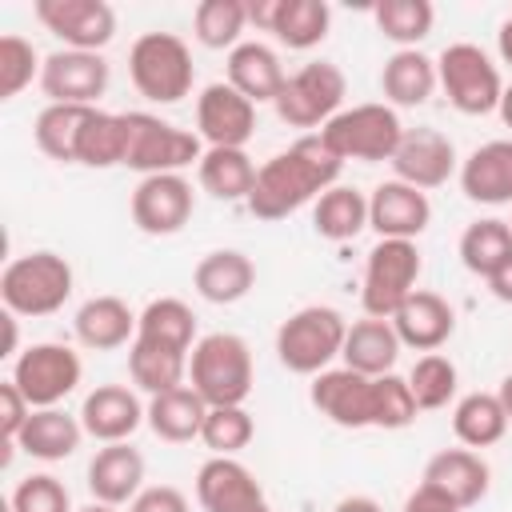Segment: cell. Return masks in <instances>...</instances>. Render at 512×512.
Masks as SVG:
<instances>
[{
    "label": "cell",
    "mask_w": 512,
    "mask_h": 512,
    "mask_svg": "<svg viewBox=\"0 0 512 512\" xmlns=\"http://www.w3.org/2000/svg\"><path fill=\"white\" fill-rule=\"evenodd\" d=\"M136 320L140 312H132L120 296H92L76 308V340L92 352H112V348H124L136 340Z\"/></svg>",
    "instance_id": "cell-26"
},
{
    "label": "cell",
    "mask_w": 512,
    "mask_h": 512,
    "mask_svg": "<svg viewBox=\"0 0 512 512\" xmlns=\"http://www.w3.org/2000/svg\"><path fill=\"white\" fill-rule=\"evenodd\" d=\"M204 416H208V404L196 396L192 384L168 388V392H160V396H148V428H152L160 440H168V444L200 440Z\"/></svg>",
    "instance_id": "cell-32"
},
{
    "label": "cell",
    "mask_w": 512,
    "mask_h": 512,
    "mask_svg": "<svg viewBox=\"0 0 512 512\" xmlns=\"http://www.w3.org/2000/svg\"><path fill=\"white\" fill-rule=\"evenodd\" d=\"M436 60L420 48H396L380 68V92L392 108H420L436 92Z\"/></svg>",
    "instance_id": "cell-30"
},
{
    "label": "cell",
    "mask_w": 512,
    "mask_h": 512,
    "mask_svg": "<svg viewBox=\"0 0 512 512\" xmlns=\"http://www.w3.org/2000/svg\"><path fill=\"white\" fill-rule=\"evenodd\" d=\"M196 500L204 512H272L260 480L236 456H212L200 464Z\"/></svg>",
    "instance_id": "cell-18"
},
{
    "label": "cell",
    "mask_w": 512,
    "mask_h": 512,
    "mask_svg": "<svg viewBox=\"0 0 512 512\" xmlns=\"http://www.w3.org/2000/svg\"><path fill=\"white\" fill-rule=\"evenodd\" d=\"M436 80L448 96V104L464 116H488L500 108V96H504V80H500V68L492 64V56L480 48V44H448L440 56H436Z\"/></svg>",
    "instance_id": "cell-7"
},
{
    "label": "cell",
    "mask_w": 512,
    "mask_h": 512,
    "mask_svg": "<svg viewBox=\"0 0 512 512\" xmlns=\"http://www.w3.org/2000/svg\"><path fill=\"white\" fill-rule=\"evenodd\" d=\"M452 432H456V440L464 444V448H488V444H496V440H504V432H508V412H504V404H500V396L496 392H468V396H460L456 400V408H452Z\"/></svg>",
    "instance_id": "cell-36"
},
{
    "label": "cell",
    "mask_w": 512,
    "mask_h": 512,
    "mask_svg": "<svg viewBox=\"0 0 512 512\" xmlns=\"http://www.w3.org/2000/svg\"><path fill=\"white\" fill-rule=\"evenodd\" d=\"M72 296V264L60 252H24L0 272V300L12 316H52Z\"/></svg>",
    "instance_id": "cell-3"
},
{
    "label": "cell",
    "mask_w": 512,
    "mask_h": 512,
    "mask_svg": "<svg viewBox=\"0 0 512 512\" xmlns=\"http://www.w3.org/2000/svg\"><path fill=\"white\" fill-rule=\"evenodd\" d=\"M16 320H20V316L4 312V356H20V352H16Z\"/></svg>",
    "instance_id": "cell-54"
},
{
    "label": "cell",
    "mask_w": 512,
    "mask_h": 512,
    "mask_svg": "<svg viewBox=\"0 0 512 512\" xmlns=\"http://www.w3.org/2000/svg\"><path fill=\"white\" fill-rule=\"evenodd\" d=\"M320 140L336 160L380 164L396 156L404 140V124L392 104H352V108H340L320 128Z\"/></svg>",
    "instance_id": "cell-6"
},
{
    "label": "cell",
    "mask_w": 512,
    "mask_h": 512,
    "mask_svg": "<svg viewBox=\"0 0 512 512\" xmlns=\"http://www.w3.org/2000/svg\"><path fill=\"white\" fill-rule=\"evenodd\" d=\"M76 416L84 424V436H92L100 444H124L140 424H148V408L124 384H100V388H92L84 396V404H80Z\"/></svg>",
    "instance_id": "cell-21"
},
{
    "label": "cell",
    "mask_w": 512,
    "mask_h": 512,
    "mask_svg": "<svg viewBox=\"0 0 512 512\" xmlns=\"http://www.w3.org/2000/svg\"><path fill=\"white\" fill-rule=\"evenodd\" d=\"M416 396L408 388V376H376V400H372V428H384V432H400L416 420Z\"/></svg>",
    "instance_id": "cell-46"
},
{
    "label": "cell",
    "mask_w": 512,
    "mask_h": 512,
    "mask_svg": "<svg viewBox=\"0 0 512 512\" xmlns=\"http://www.w3.org/2000/svg\"><path fill=\"white\" fill-rule=\"evenodd\" d=\"M420 268L424 264H420L416 240H376L364 260V288H360L364 316L392 320L400 304L416 292Z\"/></svg>",
    "instance_id": "cell-9"
},
{
    "label": "cell",
    "mask_w": 512,
    "mask_h": 512,
    "mask_svg": "<svg viewBox=\"0 0 512 512\" xmlns=\"http://www.w3.org/2000/svg\"><path fill=\"white\" fill-rule=\"evenodd\" d=\"M28 416H32V404L20 396V388H16L12 380H4V384H0V436H4V464H8V456H12V448H16V436L24 432Z\"/></svg>",
    "instance_id": "cell-48"
},
{
    "label": "cell",
    "mask_w": 512,
    "mask_h": 512,
    "mask_svg": "<svg viewBox=\"0 0 512 512\" xmlns=\"http://www.w3.org/2000/svg\"><path fill=\"white\" fill-rule=\"evenodd\" d=\"M508 228H512V220H508Z\"/></svg>",
    "instance_id": "cell-58"
},
{
    "label": "cell",
    "mask_w": 512,
    "mask_h": 512,
    "mask_svg": "<svg viewBox=\"0 0 512 512\" xmlns=\"http://www.w3.org/2000/svg\"><path fill=\"white\" fill-rule=\"evenodd\" d=\"M88 492L100 504H132L144 492V456L140 448L124 444H104L96 448V456L88 460Z\"/></svg>",
    "instance_id": "cell-23"
},
{
    "label": "cell",
    "mask_w": 512,
    "mask_h": 512,
    "mask_svg": "<svg viewBox=\"0 0 512 512\" xmlns=\"http://www.w3.org/2000/svg\"><path fill=\"white\" fill-rule=\"evenodd\" d=\"M288 72L280 64V56L260 44V40H240L232 52H228V84L248 96L252 104H272L284 88Z\"/></svg>",
    "instance_id": "cell-27"
},
{
    "label": "cell",
    "mask_w": 512,
    "mask_h": 512,
    "mask_svg": "<svg viewBox=\"0 0 512 512\" xmlns=\"http://www.w3.org/2000/svg\"><path fill=\"white\" fill-rule=\"evenodd\" d=\"M12 512H76L68 488L52 472H32L12 492Z\"/></svg>",
    "instance_id": "cell-47"
},
{
    "label": "cell",
    "mask_w": 512,
    "mask_h": 512,
    "mask_svg": "<svg viewBox=\"0 0 512 512\" xmlns=\"http://www.w3.org/2000/svg\"><path fill=\"white\" fill-rule=\"evenodd\" d=\"M188 384L208 408L244 404L252 392V348L236 332H208L188 356Z\"/></svg>",
    "instance_id": "cell-2"
},
{
    "label": "cell",
    "mask_w": 512,
    "mask_h": 512,
    "mask_svg": "<svg viewBox=\"0 0 512 512\" xmlns=\"http://www.w3.org/2000/svg\"><path fill=\"white\" fill-rule=\"evenodd\" d=\"M128 76L152 104H180L192 92L196 64L176 32H144L128 48Z\"/></svg>",
    "instance_id": "cell-5"
},
{
    "label": "cell",
    "mask_w": 512,
    "mask_h": 512,
    "mask_svg": "<svg viewBox=\"0 0 512 512\" xmlns=\"http://www.w3.org/2000/svg\"><path fill=\"white\" fill-rule=\"evenodd\" d=\"M80 376H84L80 356L68 344H52V340L24 348L8 372V380L20 388V396L32 408H60V400L76 392Z\"/></svg>",
    "instance_id": "cell-11"
},
{
    "label": "cell",
    "mask_w": 512,
    "mask_h": 512,
    "mask_svg": "<svg viewBox=\"0 0 512 512\" xmlns=\"http://www.w3.org/2000/svg\"><path fill=\"white\" fill-rule=\"evenodd\" d=\"M136 336L192 356V348H196V312L176 296H156V300L144 304V312L136 320Z\"/></svg>",
    "instance_id": "cell-38"
},
{
    "label": "cell",
    "mask_w": 512,
    "mask_h": 512,
    "mask_svg": "<svg viewBox=\"0 0 512 512\" xmlns=\"http://www.w3.org/2000/svg\"><path fill=\"white\" fill-rule=\"evenodd\" d=\"M248 24L272 32L292 52H308L328 36L332 8L324 0H248Z\"/></svg>",
    "instance_id": "cell-13"
},
{
    "label": "cell",
    "mask_w": 512,
    "mask_h": 512,
    "mask_svg": "<svg viewBox=\"0 0 512 512\" xmlns=\"http://www.w3.org/2000/svg\"><path fill=\"white\" fill-rule=\"evenodd\" d=\"M344 92H348L344 72H340L332 60H312V64L296 68V72L284 80V88H280V96L272 100V108H276V116H280L284 124H292V128H316V124L324 128V124L340 112Z\"/></svg>",
    "instance_id": "cell-10"
},
{
    "label": "cell",
    "mask_w": 512,
    "mask_h": 512,
    "mask_svg": "<svg viewBox=\"0 0 512 512\" xmlns=\"http://www.w3.org/2000/svg\"><path fill=\"white\" fill-rule=\"evenodd\" d=\"M196 172H200V188L212 192L216 200H248L260 168L244 148H204Z\"/></svg>",
    "instance_id": "cell-35"
},
{
    "label": "cell",
    "mask_w": 512,
    "mask_h": 512,
    "mask_svg": "<svg viewBox=\"0 0 512 512\" xmlns=\"http://www.w3.org/2000/svg\"><path fill=\"white\" fill-rule=\"evenodd\" d=\"M128 124V152H124V168L140 172V176H160V172H180L188 164H200L204 148H200V132L176 128L152 112H124Z\"/></svg>",
    "instance_id": "cell-8"
},
{
    "label": "cell",
    "mask_w": 512,
    "mask_h": 512,
    "mask_svg": "<svg viewBox=\"0 0 512 512\" xmlns=\"http://www.w3.org/2000/svg\"><path fill=\"white\" fill-rule=\"evenodd\" d=\"M404 512H460L448 496H440L436 488H428V484H416V492L404 500Z\"/></svg>",
    "instance_id": "cell-50"
},
{
    "label": "cell",
    "mask_w": 512,
    "mask_h": 512,
    "mask_svg": "<svg viewBox=\"0 0 512 512\" xmlns=\"http://www.w3.org/2000/svg\"><path fill=\"white\" fill-rule=\"evenodd\" d=\"M312 228L324 240H352L368 228V196L348 184H332L316 204H312Z\"/></svg>",
    "instance_id": "cell-37"
},
{
    "label": "cell",
    "mask_w": 512,
    "mask_h": 512,
    "mask_svg": "<svg viewBox=\"0 0 512 512\" xmlns=\"http://www.w3.org/2000/svg\"><path fill=\"white\" fill-rule=\"evenodd\" d=\"M340 168H344V160H336L324 148L320 132L300 136L292 148H284L260 164L256 188L244 204L256 220H284L296 208H304L308 200H320L340 180Z\"/></svg>",
    "instance_id": "cell-1"
},
{
    "label": "cell",
    "mask_w": 512,
    "mask_h": 512,
    "mask_svg": "<svg viewBox=\"0 0 512 512\" xmlns=\"http://www.w3.org/2000/svg\"><path fill=\"white\" fill-rule=\"evenodd\" d=\"M496 48H500V60L512 68V16L500 24V32H496Z\"/></svg>",
    "instance_id": "cell-53"
},
{
    "label": "cell",
    "mask_w": 512,
    "mask_h": 512,
    "mask_svg": "<svg viewBox=\"0 0 512 512\" xmlns=\"http://www.w3.org/2000/svg\"><path fill=\"white\" fill-rule=\"evenodd\" d=\"M252 284H256V264L240 248H216L200 256V264L192 268V288L208 304H236L252 292Z\"/></svg>",
    "instance_id": "cell-28"
},
{
    "label": "cell",
    "mask_w": 512,
    "mask_h": 512,
    "mask_svg": "<svg viewBox=\"0 0 512 512\" xmlns=\"http://www.w3.org/2000/svg\"><path fill=\"white\" fill-rule=\"evenodd\" d=\"M308 400L320 416L340 428H372L376 376H360L352 368H324L320 376H312Z\"/></svg>",
    "instance_id": "cell-17"
},
{
    "label": "cell",
    "mask_w": 512,
    "mask_h": 512,
    "mask_svg": "<svg viewBox=\"0 0 512 512\" xmlns=\"http://www.w3.org/2000/svg\"><path fill=\"white\" fill-rule=\"evenodd\" d=\"M76 512H116L112 504H100V500H92V504H84V508H76Z\"/></svg>",
    "instance_id": "cell-57"
},
{
    "label": "cell",
    "mask_w": 512,
    "mask_h": 512,
    "mask_svg": "<svg viewBox=\"0 0 512 512\" xmlns=\"http://www.w3.org/2000/svg\"><path fill=\"white\" fill-rule=\"evenodd\" d=\"M332 512H384V508H380L372 496H360V492H356V496L336 500V508H332Z\"/></svg>",
    "instance_id": "cell-52"
},
{
    "label": "cell",
    "mask_w": 512,
    "mask_h": 512,
    "mask_svg": "<svg viewBox=\"0 0 512 512\" xmlns=\"http://www.w3.org/2000/svg\"><path fill=\"white\" fill-rule=\"evenodd\" d=\"M460 188L472 204H512V140H488L460 164Z\"/></svg>",
    "instance_id": "cell-25"
},
{
    "label": "cell",
    "mask_w": 512,
    "mask_h": 512,
    "mask_svg": "<svg viewBox=\"0 0 512 512\" xmlns=\"http://www.w3.org/2000/svg\"><path fill=\"white\" fill-rule=\"evenodd\" d=\"M92 116H96V108H88V104H48V108H40V116L32 124L36 148L56 164H76L80 160V136H84Z\"/></svg>",
    "instance_id": "cell-33"
},
{
    "label": "cell",
    "mask_w": 512,
    "mask_h": 512,
    "mask_svg": "<svg viewBox=\"0 0 512 512\" xmlns=\"http://www.w3.org/2000/svg\"><path fill=\"white\" fill-rule=\"evenodd\" d=\"M400 336L392 328V320H376V316H364L356 324H348V336H344V368L360 372V376H388L400 360Z\"/></svg>",
    "instance_id": "cell-29"
},
{
    "label": "cell",
    "mask_w": 512,
    "mask_h": 512,
    "mask_svg": "<svg viewBox=\"0 0 512 512\" xmlns=\"http://www.w3.org/2000/svg\"><path fill=\"white\" fill-rule=\"evenodd\" d=\"M128 512H188V496L172 484H152L128 504Z\"/></svg>",
    "instance_id": "cell-49"
},
{
    "label": "cell",
    "mask_w": 512,
    "mask_h": 512,
    "mask_svg": "<svg viewBox=\"0 0 512 512\" xmlns=\"http://www.w3.org/2000/svg\"><path fill=\"white\" fill-rule=\"evenodd\" d=\"M84 440V424L80 416L64 412V408H32L24 432L16 436V448L28 452L32 460H44V464H56L64 456H72Z\"/></svg>",
    "instance_id": "cell-31"
},
{
    "label": "cell",
    "mask_w": 512,
    "mask_h": 512,
    "mask_svg": "<svg viewBox=\"0 0 512 512\" xmlns=\"http://www.w3.org/2000/svg\"><path fill=\"white\" fill-rule=\"evenodd\" d=\"M196 196L192 184L180 172H160V176H144L132 192V224L144 236H172L192 220Z\"/></svg>",
    "instance_id": "cell-14"
},
{
    "label": "cell",
    "mask_w": 512,
    "mask_h": 512,
    "mask_svg": "<svg viewBox=\"0 0 512 512\" xmlns=\"http://www.w3.org/2000/svg\"><path fill=\"white\" fill-rule=\"evenodd\" d=\"M372 20L384 40L400 48H416L436 24V8L428 0H380L372 4Z\"/></svg>",
    "instance_id": "cell-41"
},
{
    "label": "cell",
    "mask_w": 512,
    "mask_h": 512,
    "mask_svg": "<svg viewBox=\"0 0 512 512\" xmlns=\"http://www.w3.org/2000/svg\"><path fill=\"white\" fill-rule=\"evenodd\" d=\"M496 112H500V120L512 128V84L504 88V96H500V108H496Z\"/></svg>",
    "instance_id": "cell-56"
},
{
    "label": "cell",
    "mask_w": 512,
    "mask_h": 512,
    "mask_svg": "<svg viewBox=\"0 0 512 512\" xmlns=\"http://www.w3.org/2000/svg\"><path fill=\"white\" fill-rule=\"evenodd\" d=\"M388 164L396 180L428 192L448 184V176L456 172V144L436 128H404V140Z\"/></svg>",
    "instance_id": "cell-20"
},
{
    "label": "cell",
    "mask_w": 512,
    "mask_h": 512,
    "mask_svg": "<svg viewBox=\"0 0 512 512\" xmlns=\"http://www.w3.org/2000/svg\"><path fill=\"white\" fill-rule=\"evenodd\" d=\"M420 484L436 488L440 496H448V500L464 512V508H472V504H480V500L488 496L492 468H488L484 456L472 452V448H444V452H436V456L424 464Z\"/></svg>",
    "instance_id": "cell-22"
},
{
    "label": "cell",
    "mask_w": 512,
    "mask_h": 512,
    "mask_svg": "<svg viewBox=\"0 0 512 512\" xmlns=\"http://www.w3.org/2000/svg\"><path fill=\"white\" fill-rule=\"evenodd\" d=\"M456 384H460L456 364H452L444 352H424V356L412 364V372H408V388H412L420 412L444 408V404L456 396Z\"/></svg>",
    "instance_id": "cell-43"
},
{
    "label": "cell",
    "mask_w": 512,
    "mask_h": 512,
    "mask_svg": "<svg viewBox=\"0 0 512 512\" xmlns=\"http://www.w3.org/2000/svg\"><path fill=\"white\" fill-rule=\"evenodd\" d=\"M248 28V0H200L192 12V36L220 52V48H236L240 36Z\"/></svg>",
    "instance_id": "cell-40"
},
{
    "label": "cell",
    "mask_w": 512,
    "mask_h": 512,
    "mask_svg": "<svg viewBox=\"0 0 512 512\" xmlns=\"http://www.w3.org/2000/svg\"><path fill=\"white\" fill-rule=\"evenodd\" d=\"M44 60L32 40L8 32L0 36V100H16L32 80H40Z\"/></svg>",
    "instance_id": "cell-45"
},
{
    "label": "cell",
    "mask_w": 512,
    "mask_h": 512,
    "mask_svg": "<svg viewBox=\"0 0 512 512\" xmlns=\"http://www.w3.org/2000/svg\"><path fill=\"white\" fill-rule=\"evenodd\" d=\"M496 396H500V404H504V412H508V424H512V372H508V376L500 380Z\"/></svg>",
    "instance_id": "cell-55"
},
{
    "label": "cell",
    "mask_w": 512,
    "mask_h": 512,
    "mask_svg": "<svg viewBox=\"0 0 512 512\" xmlns=\"http://www.w3.org/2000/svg\"><path fill=\"white\" fill-rule=\"evenodd\" d=\"M196 128L208 148H244L256 132V104L228 80H216L196 96Z\"/></svg>",
    "instance_id": "cell-16"
},
{
    "label": "cell",
    "mask_w": 512,
    "mask_h": 512,
    "mask_svg": "<svg viewBox=\"0 0 512 512\" xmlns=\"http://www.w3.org/2000/svg\"><path fill=\"white\" fill-rule=\"evenodd\" d=\"M508 256H512V228H508V220L488 216V220H476V224L464 228V236H460V264L472 276L488 280Z\"/></svg>",
    "instance_id": "cell-39"
},
{
    "label": "cell",
    "mask_w": 512,
    "mask_h": 512,
    "mask_svg": "<svg viewBox=\"0 0 512 512\" xmlns=\"http://www.w3.org/2000/svg\"><path fill=\"white\" fill-rule=\"evenodd\" d=\"M256 436V420L248 416L244 404H228V408H208L204 416V428H200V440L212 456H236L252 444Z\"/></svg>",
    "instance_id": "cell-44"
},
{
    "label": "cell",
    "mask_w": 512,
    "mask_h": 512,
    "mask_svg": "<svg viewBox=\"0 0 512 512\" xmlns=\"http://www.w3.org/2000/svg\"><path fill=\"white\" fill-rule=\"evenodd\" d=\"M128 376L140 392L148 396H160L168 388H180L188 384V352H176V348H164L156 340H132L128 344Z\"/></svg>",
    "instance_id": "cell-34"
},
{
    "label": "cell",
    "mask_w": 512,
    "mask_h": 512,
    "mask_svg": "<svg viewBox=\"0 0 512 512\" xmlns=\"http://www.w3.org/2000/svg\"><path fill=\"white\" fill-rule=\"evenodd\" d=\"M40 88H44L48 104H88V108H96V100L108 92V60L100 52L60 48V52L44 56Z\"/></svg>",
    "instance_id": "cell-15"
},
{
    "label": "cell",
    "mask_w": 512,
    "mask_h": 512,
    "mask_svg": "<svg viewBox=\"0 0 512 512\" xmlns=\"http://www.w3.org/2000/svg\"><path fill=\"white\" fill-rule=\"evenodd\" d=\"M392 328L400 336L404 348H416V352H436L440 344L452 340L456 332V312L452 304L440 296V292H428V288H416L400 312L392 316Z\"/></svg>",
    "instance_id": "cell-24"
},
{
    "label": "cell",
    "mask_w": 512,
    "mask_h": 512,
    "mask_svg": "<svg viewBox=\"0 0 512 512\" xmlns=\"http://www.w3.org/2000/svg\"><path fill=\"white\" fill-rule=\"evenodd\" d=\"M488 292H492L500 304H512V256L488 276Z\"/></svg>",
    "instance_id": "cell-51"
},
{
    "label": "cell",
    "mask_w": 512,
    "mask_h": 512,
    "mask_svg": "<svg viewBox=\"0 0 512 512\" xmlns=\"http://www.w3.org/2000/svg\"><path fill=\"white\" fill-rule=\"evenodd\" d=\"M348 324L332 304H304L276 328V356L296 376H320L344 352Z\"/></svg>",
    "instance_id": "cell-4"
},
{
    "label": "cell",
    "mask_w": 512,
    "mask_h": 512,
    "mask_svg": "<svg viewBox=\"0 0 512 512\" xmlns=\"http://www.w3.org/2000/svg\"><path fill=\"white\" fill-rule=\"evenodd\" d=\"M432 224V204L428 192L404 184V180H384L368 196V228L380 240H416Z\"/></svg>",
    "instance_id": "cell-19"
},
{
    "label": "cell",
    "mask_w": 512,
    "mask_h": 512,
    "mask_svg": "<svg viewBox=\"0 0 512 512\" xmlns=\"http://www.w3.org/2000/svg\"><path fill=\"white\" fill-rule=\"evenodd\" d=\"M36 20L76 52H100L116 36V12L108 0H36Z\"/></svg>",
    "instance_id": "cell-12"
},
{
    "label": "cell",
    "mask_w": 512,
    "mask_h": 512,
    "mask_svg": "<svg viewBox=\"0 0 512 512\" xmlns=\"http://www.w3.org/2000/svg\"><path fill=\"white\" fill-rule=\"evenodd\" d=\"M124 152H128V124H124V112H100L88 120L84 136H80V160L84 168H116L124 164Z\"/></svg>",
    "instance_id": "cell-42"
}]
</instances>
